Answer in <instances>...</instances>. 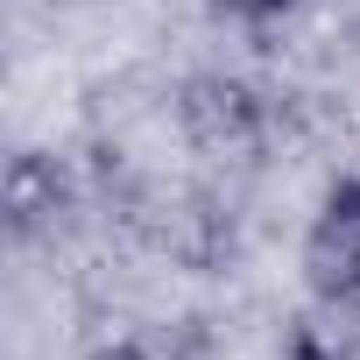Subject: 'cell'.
<instances>
[{"label":"cell","mask_w":360,"mask_h":360,"mask_svg":"<svg viewBox=\"0 0 360 360\" xmlns=\"http://www.w3.org/2000/svg\"><path fill=\"white\" fill-rule=\"evenodd\" d=\"M8 219H15V233H36L43 219H57V162L15 155V169H8Z\"/></svg>","instance_id":"2"},{"label":"cell","mask_w":360,"mask_h":360,"mask_svg":"<svg viewBox=\"0 0 360 360\" xmlns=\"http://www.w3.org/2000/svg\"><path fill=\"white\" fill-rule=\"evenodd\" d=\"M304 290L325 311L360 304V169L332 176L318 191V212L304 226Z\"/></svg>","instance_id":"1"},{"label":"cell","mask_w":360,"mask_h":360,"mask_svg":"<svg viewBox=\"0 0 360 360\" xmlns=\"http://www.w3.org/2000/svg\"><path fill=\"white\" fill-rule=\"evenodd\" d=\"M212 15H233V22H283V15H297L304 0H205Z\"/></svg>","instance_id":"3"},{"label":"cell","mask_w":360,"mask_h":360,"mask_svg":"<svg viewBox=\"0 0 360 360\" xmlns=\"http://www.w3.org/2000/svg\"><path fill=\"white\" fill-rule=\"evenodd\" d=\"M92 360H155V353H148L141 339H113V346H99Z\"/></svg>","instance_id":"4"}]
</instances>
